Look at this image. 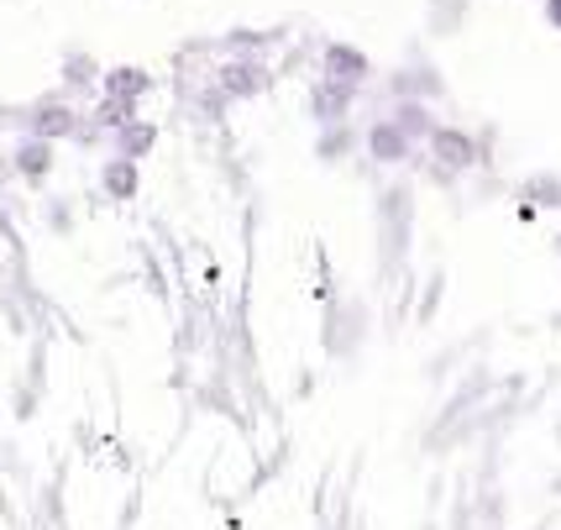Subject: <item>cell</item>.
Wrapping results in <instances>:
<instances>
[{"label":"cell","mask_w":561,"mask_h":530,"mask_svg":"<svg viewBox=\"0 0 561 530\" xmlns=\"http://www.w3.org/2000/svg\"><path fill=\"white\" fill-rule=\"evenodd\" d=\"M525 194H530V200H546V205H557L561 211V179H530Z\"/></svg>","instance_id":"2e32d148"},{"label":"cell","mask_w":561,"mask_h":530,"mask_svg":"<svg viewBox=\"0 0 561 530\" xmlns=\"http://www.w3.org/2000/svg\"><path fill=\"white\" fill-rule=\"evenodd\" d=\"M557 252H561V237H557Z\"/></svg>","instance_id":"ac0fdd59"},{"label":"cell","mask_w":561,"mask_h":530,"mask_svg":"<svg viewBox=\"0 0 561 530\" xmlns=\"http://www.w3.org/2000/svg\"><path fill=\"white\" fill-rule=\"evenodd\" d=\"M152 74L142 69V64H111V69L100 74V95L105 100H122V105H142L147 95H152Z\"/></svg>","instance_id":"5b68a950"},{"label":"cell","mask_w":561,"mask_h":530,"mask_svg":"<svg viewBox=\"0 0 561 530\" xmlns=\"http://www.w3.org/2000/svg\"><path fill=\"white\" fill-rule=\"evenodd\" d=\"M389 121L393 126H399V132H404V137H410V143H431V137H436V111H431V105H425V100H393V111H389Z\"/></svg>","instance_id":"8fae6325"},{"label":"cell","mask_w":561,"mask_h":530,"mask_svg":"<svg viewBox=\"0 0 561 530\" xmlns=\"http://www.w3.org/2000/svg\"><path fill=\"white\" fill-rule=\"evenodd\" d=\"M431 158H436V169L446 173H467L472 163H478V143L467 137L462 126H436V137H431Z\"/></svg>","instance_id":"8992f818"},{"label":"cell","mask_w":561,"mask_h":530,"mask_svg":"<svg viewBox=\"0 0 561 530\" xmlns=\"http://www.w3.org/2000/svg\"><path fill=\"white\" fill-rule=\"evenodd\" d=\"M16 121H22V137H43V143H69V137H79V126H84V116L73 111L69 95L32 100L26 111H16Z\"/></svg>","instance_id":"6da1fadb"},{"label":"cell","mask_w":561,"mask_h":530,"mask_svg":"<svg viewBox=\"0 0 561 530\" xmlns=\"http://www.w3.org/2000/svg\"><path fill=\"white\" fill-rule=\"evenodd\" d=\"M320 79H336V84L363 90L367 79H373V64H367V53L352 48V43H325V48H320Z\"/></svg>","instance_id":"277c9868"},{"label":"cell","mask_w":561,"mask_h":530,"mask_svg":"<svg viewBox=\"0 0 561 530\" xmlns=\"http://www.w3.org/2000/svg\"><path fill=\"white\" fill-rule=\"evenodd\" d=\"M11 169L22 173L26 184H48V173L58 169V143H43V137H16V147H11Z\"/></svg>","instance_id":"ba28073f"},{"label":"cell","mask_w":561,"mask_h":530,"mask_svg":"<svg viewBox=\"0 0 561 530\" xmlns=\"http://www.w3.org/2000/svg\"><path fill=\"white\" fill-rule=\"evenodd\" d=\"M137 190H142V169H137L131 158H116V153H111V158L100 163V194L126 205V200H137Z\"/></svg>","instance_id":"9c48e42d"},{"label":"cell","mask_w":561,"mask_h":530,"mask_svg":"<svg viewBox=\"0 0 561 530\" xmlns=\"http://www.w3.org/2000/svg\"><path fill=\"white\" fill-rule=\"evenodd\" d=\"M446 95V79L431 64H410V69H393V100H431Z\"/></svg>","instance_id":"30bf717a"},{"label":"cell","mask_w":561,"mask_h":530,"mask_svg":"<svg viewBox=\"0 0 561 530\" xmlns=\"http://www.w3.org/2000/svg\"><path fill=\"white\" fill-rule=\"evenodd\" d=\"M131 121H137V105H122V100L100 95L84 126H95V137H116V132H122V126H131Z\"/></svg>","instance_id":"5bb4252c"},{"label":"cell","mask_w":561,"mask_h":530,"mask_svg":"<svg viewBox=\"0 0 561 530\" xmlns=\"http://www.w3.org/2000/svg\"><path fill=\"white\" fill-rule=\"evenodd\" d=\"M100 74L105 69H100L84 48L64 53V90H58V95H90V90H100Z\"/></svg>","instance_id":"7c38bea8"},{"label":"cell","mask_w":561,"mask_h":530,"mask_svg":"<svg viewBox=\"0 0 561 530\" xmlns=\"http://www.w3.org/2000/svg\"><path fill=\"white\" fill-rule=\"evenodd\" d=\"M273 84V74L263 58H247V53H237V58H226L216 69V90L226 100H257L263 90Z\"/></svg>","instance_id":"7a4b0ae2"},{"label":"cell","mask_w":561,"mask_h":530,"mask_svg":"<svg viewBox=\"0 0 561 530\" xmlns=\"http://www.w3.org/2000/svg\"><path fill=\"white\" fill-rule=\"evenodd\" d=\"M363 147H367V158H373L378 169H399V163H410V158H415V143H410V137H404L389 116L367 121V126H363Z\"/></svg>","instance_id":"3957f363"},{"label":"cell","mask_w":561,"mask_h":530,"mask_svg":"<svg viewBox=\"0 0 561 530\" xmlns=\"http://www.w3.org/2000/svg\"><path fill=\"white\" fill-rule=\"evenodd\" d=\"M352 126H320V143H316V153L325 158V163H336V158H346L352 153Z\"/></svg>","instance_id":"9a60e30c"},{"label":"cell","mask_w":561,"mask_h":530,"mask_svg":"<svg viewBox=\"0 0 561 530\" xmlns=\"http://www.w3.org/2000/svg\"><path fill=\"white\" fill-rule=\"evenodd\" d=\"M152 147H158V126H152V121H142V116L111 137V153H116V158H131V163H142Z\"/></svg>","instance_id":"4fadbf2b"},{"label":"cell","mask_w":561,"mask_h":530,"mask_svg":"<svg viewBox=\"0 0 561 530\" xmlns=\"http://www.w3.org/2000/svg\"><path fill=\"white\" fill-rule=\"evenodd\" d=\"M352 105H357L352 84H336V79H316L310 84V116H316V126H346Z\"/></svg>","instance_id":"52a82bcc"},{"label":"cell","mask_w":561,"mask_h":530,"mask_svg":"<svg viewBox=\"0 0 561 530\" xmlns=\"http://www.w3.org/2000/svg\"><path fill=\"white\" fill-rule=\"evenodd\" d=\"M546 26H551V32H561V0H546Z\"/></svg>","instance_id":"e0dca14e"}]
</instances>
